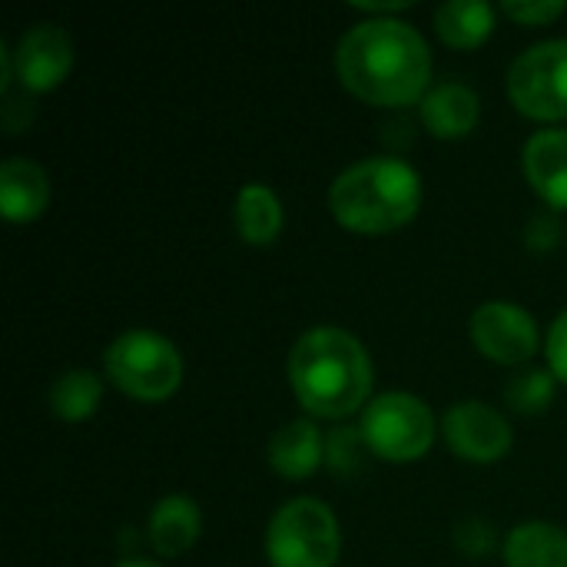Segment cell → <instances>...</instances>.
<instances>
[{"mask_svg": "<svg viewBox=\"0 0 567 567\" xmlns=\"http://www.w3.org/2000/svg\"><path fill=\"white\" fill-rule=\"evenodd\" d=\"M336 70L355 96L379 106H405L429 93L432 50L412 23L369 17L339 37Z\"/></svg>", "mask_w": 567, "mask_h": 567, "instance_id": "obj_1", "label": "cell"}, {"mask_svg": "<svg viewBox=\"0 0 567 567\" xmlns=\"http://www.w3.org/2000/svg\"><path fill=\"white\" fill-rule=\"evenodd\" d=\"M372 359L365 346L336 326H316L289 352V385L302 409L319 419H342L362 409L372 392Z\"/></svg>", "mask_w": 567, "mask_h": 567, "instance_id": "obj_2", "label": "cell"}, {"mask_svg": "<svg viewBox=\"0 0 567 567\" xmlns=\"http://www.w3.org/2000/svg\"><path fill=\"white\" fill-rule=\"evenodd\" d=\"M422 206V176L399 156H365L346 166L329 186L332 216L359 233L405 226Z\"/></svg>", "mask_w": 567, "mask_h": 567, "instance_id": "obj_3", "label": "cell"}, {"mask_svg": "<svg viewBox=\"0 0 567 567\" xmlns=\"http://www.w3.org/2000/svg\"><path fill=\"white\" fill-rule=\"evenodd\" d=\"M103 365L110 382L140 402H163L183 382L179 349L153 329H130L116 336L103 352Z\"/></svg>", "mask_w": 567, "mask_h": 567, "instance_id": "obj_4", "label": "cell"}, {"mask_svg": "<svg viewBox=\"0 0 567 567\" xmlns=\"http://www.w3.org/2000/svg\"><path fill=\"white\" fill-rule=\"evenodd\" d=\"M339 548V522L319 498L286 502L266 528V555L272 567H332Z\"/></svg>", "mask_w": 567, "mask_h": 567, "instance_id": "obj_5", "label": "cell"}, {"mask_svg": "<svg viewBox=\"0 0 567 567\" xmlns=\"http://www.w3.org/2000/svg\"><path fill=\"white\" fill-rule=\"evenodd\" d=\"M365 445L389 462L422 458L435 442V415L412 392H385L362 412Z\"/></svg>", "mask_w": 567, "mask_h": 567, "instance_id": "obj_6", "label": "cell"}, {"mask_svg": "<svg viewBox=\"0 0 567 567\" xmlns=\"http://www.w3.org/2000/svg\"><path fill=\"white\" fill-rule=\"evenodd\" d=\"M508 96L525 116H567V40H542L522 50L508 70Z\"/></svg>", "mask_w": 567, "mask_h": 567, "instance_id": "obj_7", "label": "cell"}, {"mask_svg": "<svg viewBox=\"0 0 567 567\" xmlns=\"http://www.w3.org/2000/svg\"><path fill=\"white\" fill-rule=\"evenodd\" d=\"M472 342L495 362H528L538 349V326L528 309L518 302L492 299L472 312Z\"/></svg>", "mask_w": 567, "mask_h": 567, "instance_id": "obj_8", "label": "cell"}, {"mask_svg": "<svg viewBox=\"0 0 567 567\" xmlns=\"http://www.w3.org/2000/svg\"><path fill=\"white\" fill-rule=\"evenodd\" d=\"M10 60H13V76L23 90L30 93L53 90L56 83H63V76L73 66V40L60 23L40 20L17 37Z\"/></svg>", "mask_w": 567, "mask_h": 567, "instance_id": "obj_9", "label": "cell"}, {"mask_svg": "<svg viewBox=\"0 0 567 567\" xmlns=\"http://www.w3.org/2000/svg\"><path fill=\"white\" fill-rule=\"evenodd\" d=\"M442 432L449 449L468 462H495L512 449V425L505 415L475 399L452 405L442 419Z\"/></svg>", "mask_w": 567, "mask_h": 567, "instance_id": "obj_10", "label": "cell"}, {"mask_svg": "<svg viewBox=\"0 0 567 567\" xmlns=\"http://www.w3.org/2000/svg\"><path fill=\"white\" fill-rule=\"evenodd\" d=\"M522 166L535 193L555 209H567V130L548 126L525 140Z\"/></svg>", "mask_w": 567, "mask_h": 567, "instance_id": "obj_11", "label": "cell"}, {"mask_svg": "<svg viewBox=\"0 0 567 567\" xmlns=\"http://www.w3.org/2000/svg\"><path fill=\"white\" fill-rule=\"evenodd\" d=\"M50 203V179L40 163L10 156L0 166V209L10 223L37 219Z\"/></svg>", "mask_w": 567, "mask_h": 567, "instance_id": "obj_12", "label": "cell"}, {"mask_svg": "<svg viewBox=\"0 0 567 567\" xmlns=\"http://www.w3.org/2000/svg\"><path fill=\"white\" fill-rule=\"evenodd\" d=\"M478 113H482L478 93L462 80L435 83L422 96V120L442 140H455V136L472 133V126L478 123Z\"/></svg>", "mask_w": 567, "mask_h": 567, "instance_id": "obj_13", "label": "cell"}, {"mask_svg": "<svg viewBox=\"0 0 567 567\" xmlns=\"http://www.w3.org/2000/svg\"><path fill=\"white\" fill-rule=\"evenodd\" d=\"M199 532H203V515L189 495H166L150 512L146 535L153 551H159L163 558H179L183 551H189Z\"/></svg>", "mask_w": 567, "mask_h": 567, "instance_id": "obj_14", "label": "cell"}, {"mask_svg": "<svg viewBox=\"0 0 567 567\" xmlns=\"http://www.w3.org/2000/svg\"><path fill=\"white\" fill-rule=\"evenodd\" d=\"M326 458V439L316 422L296 419L269 439V465L282 478H309Z\"/></svg>", "mask_w": 567, "mask_h": 567, "instance_id": "obj_15", "label": "cell"}, {"mask_svg": "<svg viewBox=\"0 0 567 567\" xmlns=\"http://www.w3.org/2000/svg\"><path fill=\"white\" fill-rule=\"evenodd\" d=\"M508 567H567V532L551 522H525L505 538Z\"/></svg>", "mask_w": 567, "mask_h": 567, "instance_id": "obj_16", "label": "cell"}, {"mask_svg": "<svg viewBox=\"0 0 567 567\" xmlns=\"http://www.w3.org/2000/svg\"><path fill=\"white\" fill-rule=\"evenodd\" d=\"M236 229L246 243L266 246L282 229V203L266 183H246L236 196Z\"/></svg>", "mask_w": 567, "mask_h": 567, "instance_id": "obj_17", "label": "cell"}, {"mask_svg": "<svg viewBox=\"0 0 567 567\" xmlns=\"http://www.w3.org/2000/svg\"><path fill=\"white\" fill-rule=\"evenodd\" d=\"M435 27L452 47H478L495 27V7L488 0H445L435 10Z\"/></svg>", "mask_w": 567, "mask_h": 567, "instance_id": "obj_18", "label": "cell"}, {"mask_svg": "<svg viewBox=\"0 0 567 567\" xmlns=\"http://www.w3.org/2000/svg\"><path fill=\"white\" fill-rule=\"evenodd\" d=\"M103 395V379L90 369H66L50 385V409L63 422H83L96 412Z\"/></svg>", "mask_w": 567, "mask_h": 567, "instance_id": "obj_19", "label": "cell"}, {"mask_svg": "<svg viewBox=\"0 0 567 567\" xmlns=\"http://www.w3.org/2000/svg\"><path fill=\"white\" fill-rule=\"evenodd\" d=\"M555 395V372L548 369H522L508 379L505 385V399L515 412H542L548 409Z\"/></svg>", "mask_w": 567, "mask_h": 567, "instance_id": "obj_20", "label": "cell"}, {"mask_svg": "<svg viewBox=\"0 0 567 567\" xmlns=\"http://www.w3.org/2000/svg\"><path fill=\"white\" fill-rule=\"evenodd\" d=\"M365 449L369 445L362 439V429H336L326 442V462L336 475H355Z\"/></svg>", "mask_w": 567, "mask_h": 567, "instance_id": "obj_21", "label": "cell"}, {"mask_svg": "<svg viewBox=\"0 0 567 567\" xmlns=\"http://www.w3.org/2000/svg\"><path fill=\"white\" fill-rule=\"evenodd\" d=\"M455 545L472 555V558H482L495 548V528L485 522V518H465L458 528H455Z\"/></svg>", "mask_w": 567, "mask_h": 567, "instance_id": "obj_22", "label": "cell"}, {"mask_svg": "<svg viewBox=\"0 0 567 567\" xmlns=\"http://www.w3.org/2000/svg\"><path fill=\"white\" fill-rule=\"evenodd\" d=\"M565 10V0H505V13L518 23H548Z\"/></svg>", "mask_w": 567, "mask_h": 567, "instance_id": "obj_23", "label": "cell"}, {"mask_svg": "<svg viewBox=\"0 0 567 567\" xmlns=\"http://www.w3.org/2000/svg\"><path fill=\"white\" fill-rule=\"evenodd\" d=\"M525 239H528V246L538 249V252L551 249V246L561 239V219H558L551 209L535 213V216L528 219V226H525Z\"/></svg>", "mask_w": 567, "mask_h": 567, "instance_id": "obj_24", "label": "cell"}, {"mask_svg": "<svg viewBox=\"0 0 567 567\" xmlns=\"http://www.w3.org/2000/svg\"><path fill=\"white\" fill-rule=\"evenodd\" d=\"M545 349H548V365H551L555 379L567 382V309L551 322Z\"/></svg>", "mask_w": 567, "mask_h": 567, "instance_id": "obj_25", "label": "cell"}, {"mask_svg": "<svg viewBox=\"0 0 567 567\" xmlns=\"http://www.w3.org/2000/svg\"><path fill=\"white\" fill-rule=\"evenodd\" d=\"M412 0H359L355 7L362 10H399V7H409Z\"/></svg>", "mask_w": 567, "mask_h": 567, "instance_id": "obj_26", "label": "cell"}, {"mask_svg": "<svg viewBox=\"0 0 567 567\" xmlns=\"http://www.w3.org/2000/svg\"><path fill=\"white\" fill-rule=\"evenodd\" d=\"M116 567H159L156 561H146V558H126V561H120Z\"/></svg>", "mask_w": 567, "mask_h": 567, "instance_id": "obj_27", "label": "cell"}]
</instances>
